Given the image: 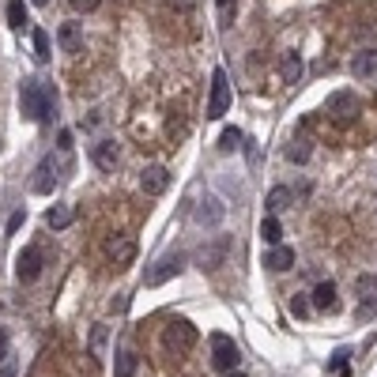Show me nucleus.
Listing matches in <instances>:
<instances>
[{"mask_svg": "<svg viewBox=\"0 0 377 377\" xmlns=\"http://www.w3.org/2000/svg\"><path fill=\"white\" fill-rule=\"evenodd\" d=\"M227 106H230V83H227V72L215 68V72H212V94H207V110H204V117L219 121V117L227 114Z\"/></svg>", "mask_w": 377, "mask_h": 377, "instance_id": "nucleus-4", "label": "nucleus"}, {"mask_svg": "<svg viewBox=\"0 0 377 377\" xmlns=\"http://www.w3.org/2000/svg\"><path fill=\"white\" fill-rule=\"evenodd\" d=\"M19 106H23V117H30V121H45V117L53 114V106H57V91L45 87V83H38V79H23Z\"/></svg>", "mask_w": 377, "mask_h": 377, "instance_id": "nucleus-1", "label": "nucleus"}, {"mask_svg": "<svg viewBox=\"0 0 377 377\" xmlns=\"http://www.w3.org/2000/svg\"><path fill=\"white\" fill-rule=\"evenodd\" d=\"M264 264H268L272 272H287V268H294V249H291V245H283V242L272 245V249L264 253Z\"/></svg>", "mask_w": 377, "mask_h": 377, "instance_id": "nucleus-17", "label": "nucleus"}, {"mask_svg": "<svg viewBox=\"0 0 377 377\" xmlns=\"http://www.w3.org/2000/svg\"><path fill=\"white\" fill-rule=\"evenodd\" d=\"M72 219H76V207H72V204H53L50 212H45V223H50V230H68Z\"/></svg>", "mask_w": 377, "mask_h": 377, "instance_id": "nucleus-19", "label": "nucleus"}, {"mask_svg": "<svg viewBox=\"0 0 377 377\" xmlns=\"http://www.w3.org/2000/svg\"><path fill=\"white\" fill-rule=\"evenodd\" d=\"M30 4H38V8H42V4H50V0H30Z\"/></svg>", "mask_w": 377, "mask_h": 377, "instance_id": "nucleus-39", "label": "nucleus"}, {"mask_svg": "<svg viewBox=\"0 0 377 377\" xmlns=\"http://www.w3.org/2000/svg\"><path fill=\"white\" fill-rule=\"evenodd\" d=\"M261 238H264L268 245H279V242H283V227H279L276 215H268V219L261 223Z\"/></svg>", "mask_w": 377, "mask_h": 377, "instance_id": "nucleus-23", "label": "nucleus"}, {"mask_svg": "<svg viewBox=\"0 0 377 377\" xmlns=\"http://www.w3.org/2000/svg\"><path fill=\"white\" fill-rule=\"evenodd\" d=\"M223 377H245V374H238V370H230V374H223Z\"/></svg>", "mask_w": 377, "mask_h": 377, "instance_id": "nucleus-38", "label": "nucleus"}, {"mask_svg": "<svg viewBox=\"0 0 377 377\" xmlns=\"http://www.w3.org/2000/svg\"><path fill=\"white\" fill-rule=\"evenodd\" d=\"M136 366H140V358H136V351L121 347L114 355V377H136Z\"/></svg>", "mask_w": 377, "mask_h": 377, "instance_id": "nucleus-20", "label": "nucleus"}, {"mask_svg": "<svg viewBox=\"0 0 377 377\" xmlns=\"http://www.w3.org/2000/svg\"><path fill=\"white\" fill-rule=\"evenodd\" d=\"M325 114L332 117L336 125H347V121H355V114H358V99L351 91H336L332 99H328Z\"/></svg>", "mask_w": 377, "mask_h": 377, "instance_id": "nucleus-9", "label": "nucleus"}, {"mask_svg": "<svg viewBox=\"0 0 377 377\" xmlns=\"http://www.w3.org/2000/svg\"><path fill=\"white\" fill-rule=\"evenodd\" d=\"M19 374V366H15V358L8 355V358H0V377H15Z\"/></svg>", "mask_w": 377, "mask_h": 377, "instance_id": "nucleus-30", "label": "nucleus"}, {"mask_svg": "<svg viewBox=\"0 0 377 377\" xmlns=\"http://www.w3.org/2000/svg\"><path fill=\"white\" fill-rule=\"evenodd\" d=\"M0 358H8V332L0 328Z\"/></svg>", "mask_w": 377, "mask_h": 377, "instance_id": "nucleus-36", "label": "nucleus"}, {"mask_svg": "<svg viewBox=\"0 0 377 377\" xmlns=\"http://www.w3.org/2000/svg\"><path fill=\"white\" fill-rule=\"evenodd\" d=\"M196 343V325H189L185 317H174L170 325L163 328V347L166 351H189Z\"/></svg>", "mask_w": 377, "mask_h": 377, "instance_id": "nucleus-3", "label": "nucleus"}, {"mask_svg": "<svg viewBox=\"0 0 377 377\" xmlns=\"http://www.w3.org/2000/svg\"><path fill=\"white\" fill-rule=\"evenodd\" d=\"M238 147H242V132H238V128H223L219 151H238Z\"/></svg>", "mask_w": 377, "mask_h": 377, "instance_id": "nucleus-27", "label": "nucleus"}, {"mask_svg": "<svg viewBox=\"0 0 377 377\" xmlns=\"http://www.w3.org/2000/svg\"><path fill=\"white\" fill-rule=\"evenodd\" d=\"M23 219H27V212H12V219H8V234H15V230L23 227Z\"/></svg>", "mask_w": 377, "mask_h": 377, "instance_id": "nucleus-32", "label": "nucleus"}, {"mask_svg": "<svg viewBox=\"0 0 377 377\" xmlns=\"http://www.w3.org/2000/svg\"><path fill=\"white\" fill-rule=\"evenodd\" d=\"M132 256H136V238H114L110 242V261H114V268H128L132 264Z\"/></svg>", "mask_w": 377, "mask_h": 377, "instance_id": "nucleus-13", "label": "nucleus"}, {"mask_svg": "<svg viewBox=\"0 0 377 377\" xmlns=\"http://www.w3.org/2000/svg\"><path fill=\"white\" fill-rule=\"evenodd\" d=\"M91 159H94V166H99V170L114 174V166H117V159H121V151H117L114 140H99V143H94V151H91Z\"/></svg>", "mask_w": 377, "mask_h": 377, "instance_id": "nucleus-12", "label": "nucleus"}, {"mask_svg": "<svg viewBox=\"0 0 377 377\" xmlns=\"http://www.w3.org/2000/svg\"><path fill=\"white\" fill-rule=\"evenodd\" d=\"M219 8H223V19H230V0H219Z\"/></svg>", "mask_w": 377, "mask_h": 377, "instance_id": "nucleus-37", "label": "nucleus"}, {"mask_svg": "<svg viewBox=\"0 0 377 377\" xmlns=\"http://www.w3.org/2000/svg\"><path fill=\"white\" fill-rule=\"evenodd\" d=\"M309 155H314V147H309L306 140H298V143L287 147V159H291V163H309Z\"/></svg>", "mask_w": 377, "mask_h": 377, "instance_id": "nucleus-26", "label": "nucleus"}, {"mask_svg": "<svg viewBox=\"0 0 377 377\" xmlns=\"http://www.w3.org/2000/svg\"><path fill=\"white\" fill-rule=\"evenodd\" d=\"M30 189H34V192H42V196H50V192L57 189V166H53V159H42V163H38Z\"/></svg>", "mask_w": 377, "mask_h": 377, "instance_id": "nucleus-11", "label": "nucleus"}, {"mask_svg": "<svg viewBox=\"0 0 377 377\" xmlns=\"http://www.w3.org/2000/svg\"><path fill=\"white\" fill-rule=\"evenodd\" d=\"M181 272H185V253L174 249V253H163L155 264H151L147 276H143V283H147V287H163V283H170L174 276H181Z\"/></svg>", "mask_w": 377, "mask_h": 377, "instance_id": "nucleus-2", "label": "nucleus"}, {"mask_svg": "<svg viewBox=\"0 0 377 377\" xmlns=\"http://www.w3.org/2000/svg\"><path fill=\"white\" fill-rule=\"evenodd\" d=\"M291 314L294 317H309V302L302 298V294H294V298H291Z\"/></svg>", "mask_w": 377, "mask_h": 377, "instance_id": "nucleus-29", "label": "nucleus"}, {"mask_svg": "<svg viewBox=\"0 0 377 377\" xmlns=\"http://www.w3.org/2000/svg\"><path fill=\"white\" fill-rule=\"evenodd\" d=\"M351 72H355L358 79H374V76H377V50L355 53V61H351Z\"/></svg>", "mask_w": 377, "mask_h": 377, "instance_id": "nucleus-18", "label": "nucleus"}, {"mask_svg": "<svg viewBox=\"0 0 377 377\" xmlns=\"http://www.w3.org/2000/svg\"><path fill=\"white\" fill-rule=\"evenodd\" d=\"M140 185L147 196H163L166 189H170V170L166 166H143L140 170Z\"/></svg>", "mask_w": 377, "mask_h": 377, "instance_id": "nucleus-10", "label": "nucleus"}, {"mask_svg": "<svg viewBox=\"0 0 377 377\" xmlns=\"http://www.w3.org/2000/svg\"><path fill=\"white\" fill-rule=\"evenodd\" d=\"M42 268H45V256L38 245H27V249L15 256V276H19V283H34V279L42 276Z\"/></svg>", "mask_w": 377, "mask_h": 377, "instance_id": "nucleus-7", "label": "nucleus"}, {"mask_svg": "<svg viewBox=\"0 0 377 377\" xmlns=\"http://www.w3.org/2000/svg\"><path fill=\"white\" fill-rule=\"evenodd\" d=\"M355 294H358V320H370L377 314V276H358L355 279Z\"/></svg>", "mask_w": 377, "mask_h": 377, "instance_id": "nucleus-8", "label": "nucleus"}, {"mask_svg": "<svg viewBox=\"0 0 377 377\" xmlns=\"http://www.w3.org/2000/svg\"><path fill=\"white\" fill-rule=\"evenodd\" d=\"M287 204H291V189H287V185H276V189L268 192V200H264V207H268L272 215H276V212H283Z\"/></svg>", "mask_w": 377, "mask_h": 377, "instance_id": "nucleus-22", "label": "nucleus"}, {"mask_svg": "<svg viewBox=\"0 0 377 377\" xmlns=\"http://www.w3.org/2000/svg\"><path fill=\"white\" fill-rule=\"evenodd\" d=\"M212 347H215V355H212V366H215V370H219V374L238 370V363H242V351H238V343L230 340V336L215 332V336H212Z\"/></svg>", "mask_w": 377, "mask_h": 377, "instance_id": "nucleus-5", "label": "nucleus"}, {"mask_svg": "<svg viewBox=\"0 0 377 377\" xmlns=\"http://www.w3.org/2000/svg\"><path fill=\"white\" fill-rule=\"evenodd\" d=\"M332 370H340V374L347 370V351H340V355L332 358Z\"/></svg>", "mask_w": 377, "mask_h": 377, "instance_id": "nucleus-33", "label": "nucleus"}, {"mask_svg": "<svg viewBox=\"0 0 377 377\" xmlns=\"http://www.w3.org/2000/svg\"><path fill=\"white\" fill-rule=\"evenodd\" d=\"M57 45L64 53H79V45H83V30H79V23H61L57 27Z\"/></svg>", "mask_w": 377, "mask_h": 377, "instance_id": "nucleus-16", "label": "nucleus"}, {"mask_svg": "<svg viewBox=\"0 0 377 377\" xmlns=\"http://www.w3.org/2000/svg\"><path fill=\"white\" fill-rule=\"evenodd\" d=\"M227 256H230V238L219 234V238H212V242H204V245L196 249V268L215 272L219 264H227Z\"/></svg>", "mask_w": 377, "mask_h": 377, "instance_id": "nucleus-6", "label": "nucleus"}, {"mask_svg": "<svg viewBox=\"0 0 377 377\" xmlns=\"http://www.w3.org/2000/svg\"><path fill=\"white\" fill-rule=\"evenodd\" d=\"M8 23H12L15 30H23L30 23V15H27V4H23V0H12V4H8Z\"/></svg>", "mask_w": 377, "mask_h": 377, "instance_id": "nucleus-24", "label": "nucleus"}, {"mask_svg": "<svg viewBox=\"0 0 377 377\" xmlns=\"http://www.w3.org/2000/svg\"><path fill=\"white\" fill-rule=\"evenodd\" d=\"M309 306L320 309V314H332V309H336V283H332V279H325V283L314 287V294H309Z\"/></svg>", "mask_w": 377, "mask_h": 377, "instance_id": "nucleus-14", "label": "nucleus"}, {"mask_svg": "<svg viewBox=\"0 0 377 377\" xmlns=\"http://www.w3.org/2000/svg\"><path fill=\"white\" fill-rule=\"evenodd\" d=\"M57 143H61V147H64V151H68V147H72V132H68V128H64V132L57 136Z\"/></svg>", "mask_w": 377, "mask_h": 377, "instance_id": "nucleus-35", "label": "nucleus"}, {"mask_svg": "<svg viewBox=\"0 0 377 377\" xmlns=\"http://www.w3.org/2000/svg\"><path fill=\"white\" fill-rule=\"evenodd\" d=\"M68 4L76 8V12H83V15H87V12H94V8L102 4V0H68Z\"/></svg>", "mask_w": 377, "mask_h": 377, "instance_id": "nucleus-31", "label": "nucleus"}, {"mask_svg": "<svg viewBox=\"0 0 377 377\" xmlns=\"http://www.w3.org/2000/svg\"><path fill=\"white\" fill-rule=\"evenodd\" d=\"M279 76H283V83H298L302 79V57L298 53H287L283 64H279Z\"/></svg>", "mask_w": 377, "mask_h": 377, "instance_id": "nucleus-21", "label": "nucleus"}, {"mask_svg": "<svg viewBox=\"0 0 377 377\" xmlns=\"http://www.w3.org/2000/svg\"><path fill=\"white\" fill-rule=\"evenodd\" d=\"M102 347H106V325H94V332H91V351H94V358L102 355Z\"/></svg>", "mask_w": 377, "mask_h": 377, "instance_id": "nucleus-28", "label": "nucleus"}, {"mask_svg": "<svg viewBox=\"0 0 377 377\" xmlns=\"http://www.w3.org/2000/svg\"><path fill=\"white\" fill-rule=\"evenodd\" d=\"M34 61L38 64L50 61V34H45V30H34Z\"/></svg>", "mask_w": 377, "mask_h": 377, "instance_id": "nucleus-25", "label": "nucleus"}, {"mask_svg": "<svg viewBox=\"0 0 377 377\" xmlns=\"http://www.w3.org/2000/svg\"><path fill=\"white\" fill-rule=\"evenodd\" d=\"M170 8H178V12H192V8H196V0H170Z\"/></svg>", "mask_w": 377, "mask_h": 377, "instance_id": "nucleus-34", "label": "nucleus"}, {"mask_svg": "<svg viewBox=\"0 0 377 377\" xmlns=\"http://www.w3.org/2000/svg\"><path fill=\"white\" fill-rule=\"evenodd\" d=\"M223 215H227V207H223L219 200H204V204H200L196 212H192V219H196L200 227H219Z\"/></svg>", "mask_w": 377, "mask_h": 377, "instance_id": "nucleus-15", "label": "nucleus"}]
</instances>
